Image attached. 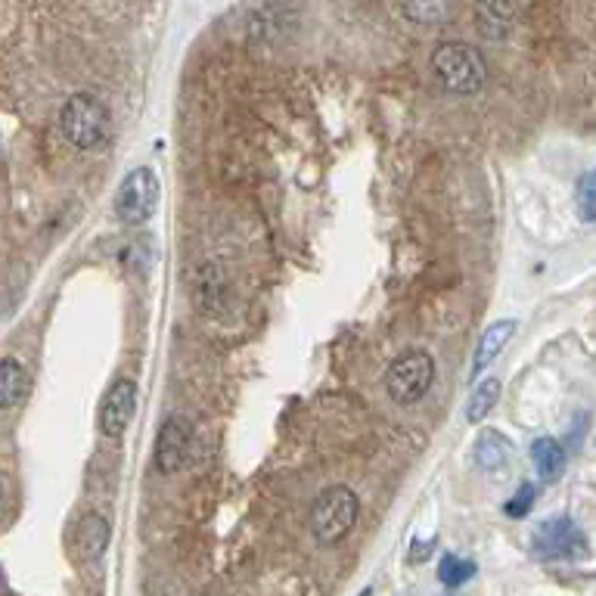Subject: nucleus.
Here are the masks:
<instances>
[{
  "label": "nucleus",
  "mask_w": 596,
  "mask_h": 596,
  "mask_svg": "<svg viewBox=\"0 0 596 596\" xmlns=\"http://www.w3.org/2000/svg\"><path fill=\"white\" fill-rule=\"evenodd\" d=\"M506 460H510V441L500 432H484L475 445V463L488 472H494V469L506 467Z\"/></svg>",
  "instance_id": "obj_16"
},
{
  "label": "nucleus",
  "mask_w": 596,
  "mask_h": 596,
  "mask_svg": "<svg viewBox=\"0 0 596 596\" xmlns=\"http://www.w3.org/2000/svg\"><path fill=\"white\" fill-rule=\"evenodd\" d=\"M516 336V321H498L491 323L488 330H484L482 342H479V348H475V360H472V376H482L500 355H503V348L510 345V338Z\"/></svg>",
  "instance_id": "obj_11"
},
{
  "label": "nucleus",
  "mask_w": 596,
  "mask_h": 596,
  "mask_svg": "<svg viewBox=\"0 0 596 596\" xmlns=\"http://www.w3.org/2000/svg\"><path fill=\"white\" fill-rule=\"evenodd\" d=\"M398 3H401L404 19L419 29H438L451 10V0H398Z\"/></svg>",
  "instance_id": "obj_14"
},
{
  "label": "nucleus",
  "mask_w": 596,
  "mask_h": 596,
  "mask_svg": "<svg viewBox=\"0 0 596 596\" xmlns=\"http://www.w3.org/2000/svg\"><path fill=\"white\" fill-rule=\"evenodd\" d=\"M432 383H436V360L422 348H414V352L401 355L386 373L388 398L401 404V407L417 404L432 388Z\"/></svg>",
  "instance_id": "obj_4"
},
{
  "label": "nucleus",
  "mask_w": 596,
  "mask_h": 596,
  "mask_svg": "<svg viewBox=\"0 0 596 596\" xmlns=\"http://www.w3.org/2000/svg\"><path fill=\"white\" fill-rule=\"evenodd\" d=\"M161 199L159 175L153 168H134L128 178L122 180L118 196H115V215L122 218V224L140 227L146 224Z\"/></svg>",
  "instance_id": "obj_5"
},
{
  "label": "nucleus",
  "mask_w": 596,
  "mask_h": 596,
  "mask_svg": "<svg viewBox=\"0 0 596 596\" xmlns=\"http://www.w3.org/2000/svg\"><path fill=\"white\" fill-rule=\"evenodd\" d=\"M25 388H29V370H25V364L17 360L13 355H7L0 360V407H3V410H13V407L25 398Z\"/></svg>",
  "instance_id": "obj_12"
},
{
  "label": "nucleus",
  "mask_w": 596,
  "mask_h": 596,
  "mask_svg": "<svg viewBox=\"0 0 596 596\" xmlns=\"http://www.w3.org/2000/svg\"><path fill=\"white\" fill-rule=\"evenodd\" d=\"M534 498H537V488H534L532 482L519 484L513 500L506 503V516H513V519L529 516V513H532V506H534Z\"/></svg>",
  "instance_id": "obj_20"
},
{
  "label": "nucleus",
  "mask_w": 596,
  "mask_h": 596,
  "mask_svg": "<svg viewBox=\"0 0 596 596\" xmlns=\"http://www.w3.org/2000/svg\"><path fill=\"white\" fill-rule=\"evenodd\" d=\"M432 72H436L438 81L451 94H460V97L479 94L484 87V81H488L484 56L472 44H467V41H445V44H438V50L432 53Z\"/></svg>",
  "instance_id": "obj_1"
},
{
  "label": "nucleus",
  "mask_w": 596,
  "mask_h": 596,
  "mask_svg": "<svg viewBox=\"0 0 596 596\" xmlns=\"http://www.w3.org/2000/svg\"><path fill=\"white\" fill-rule=\"evenodd\" d=\"M472 575H475V563L451 556V553L438 565V578H441V584H448V587H460V584H467Z\"/></svg>",
  "instance_id": "obj_18"
},
{
  "label": "nucleus",
  "mask_w": 596,
  "mask_h": 596,
  "mask_svg": "<svg viewBox=\"0 0 596 596\" xmlns=\"http://www.w3.org/2000/svg\"><path fill=\"white\" fill-rule=\"evenodd\" d=\"M532 553L544 563L553 560H578L587 553V534L568 516H553L541 522L532 534Z\"/></svg>",
  "instance_id": "obj_6"
},
{
  "label": "nucleus",
  "mask_w": 596,
  "mask_h": 596,
  "mask_svg": "<svg viewBox=\"0 0 596 596\" xmlns=\"http://www.w3.org/2000/svg\"><path fill=\"white\" fill-rule=\"evenodd\" d=\"M194 453V426L187 417H171L161 422L156 438V467L165 475H175L190 463Z\"/></svg>",
  "instance_id": "obj_7"
},
{
  "label": "nucleus",
  "mask_w": 596,
  "mask_h": 596,
  "mask_svg": "<svg viewBox=\"0 0 596 596\" xmlns=\"http://www.w3.org/2000/svg\"><path fill=\"white\" fill-rule=\"evenodd\" d=\"M516 19V0H479L475 3V22L484 41H503L513 32Z\"/></svg>",
  "instance_id": "obj_9"
},
{
  "label": "nucleus",
  "mask_w": 596,
  "mask_h": 596,
  "mask_svg": "<svg viewBox=\"0 0 596 596\" xmlns=\"http://www.w3.org/2000/svg\"><path fill=\"white\" fill-rule=\"evenodd\" d=\"M360 596H373V587H367V590H364V594Z\"/></svg>",
  "instance_id": "obj_21"
},
{
  "label": "nucleus",
  "mask_w": 596,
  "mask_h": 596,
  "mask_svg": "<svg viewBox=\"0 0 596 596\" xmlns=\"http://www.w3.org/2000/svg\"><path fill=\"white\" fill-rule=\"evenodd\" d=\"M578 209L581 215L587 218V221H594L596 224V168L594 171H587L578 184Z\"/></svg>",
  "instance_id": "obj_19"
},
{
  "label": "nucleus",
  "mask_w": 596,
  "mask_h": 596,
  "mask_svg": "<svg viewBox=\"0 0 596 596\" xmlns=\"http://www.w3.org/2000/svg\"><path fill=\"white\" fill-rule=\"evenodd\" d=\"M498 401H500V383L498 379H484V383L475 386L472 398H469L467 419L469 422H482V419L498 407Z\"/></svg>",
  "instance_id": "obj_17"
},
{
  "label": "nucleus",
  "mask_w": 596,
  "mask_h": 596,
  "mask_svg": "<svg viewBox=\"0 0 596 596\" xmlns=\"http://www.w3.org/2000/svg\"><path fill=\"white\" fill-rule=\"evenodd\" d=\"M357 516H360V500L355 491L345 484H333L311 506V532L321 547H336L355 529Z\"/></svg>",
  "instance_id": "obj_3"
},
{
  "label": "nucleus",
  "mask_w": 596,
  "mask_h": 596,
  "mask_svg": "<svg viewBox=\"0 0 596 596\" xmlns=\"http://www.w3.org/2000/svg\"><path fill=\"white\" fill-rule=\"evenodd\" d=\"M532 460L537 475L547 484L560 482L565 472V451L556 438H537L532 445Z\"/></svg>",
  "instance_id": "obj_13"
},
{
  "label": "nucleus",
  "mask_w": 596,
  "mask_h": 596,
  "mask_svg": "<svg viewBox=\"0 0 596 596\" xmlns=\"http://www.w3.org/2000/svg\"><path fill=\"white\" fill-rule=\"evenodd\" d=\"M109 537H113V529H109L106 516L87 513L79 522V529H75V553H79L84 563H94V560H100L106 553Z\"/></svg>",
  "instance_id": "obj_10"
},
{
  "label": "nucleus",
  "mask_w": 596,
  "mask_h": 596,
  "mask_svg": "<svg viewBox=\"0 0 596 596\" xmlns=\"http://www.w3.org/2000/svg\"><path fill=\"white\" fill-rule=\"evenodd\" d=\"M196 302L206 307V311H218L227 302V276L221 274V268L206 264L199 271L196 280Z\"/></svg>",
  "instance_id": "obj_15"
},
{
  "label": "nucleus",
  "mask_w": 596,
  "mask_h": 596,
  "mask_svg": "<svg viewBox=\"0 0 596 596\" xmlns=\"http://www.w3.org/2000/svg\"><path fill=\"white\" fill-rule=\"evenodd\" d=\"M137 383L134 379H118L106 398H103V407H100V432L106 438H122L128 432L130 419L137 414Z\"/></svg>",
  "instance_id": "obj_8"
},
{
  "label": "nucleus",
  "mask_w": 596,
  "mask_h": 596,
  "mask_svg": "<svg viewBox=\"0 0 596 596\" xmlns=\"http://www.w3.org/2000/svg\"><path fill=\"white\" fill-rule=\"evenodd\" d=\"M113 115L109 106L94 94H72L65 100L63 113H60V128L63 137L75 149H97L109 137Z\"/></svg>",
  "instance_id": "obj_2"
}]
</instances>
